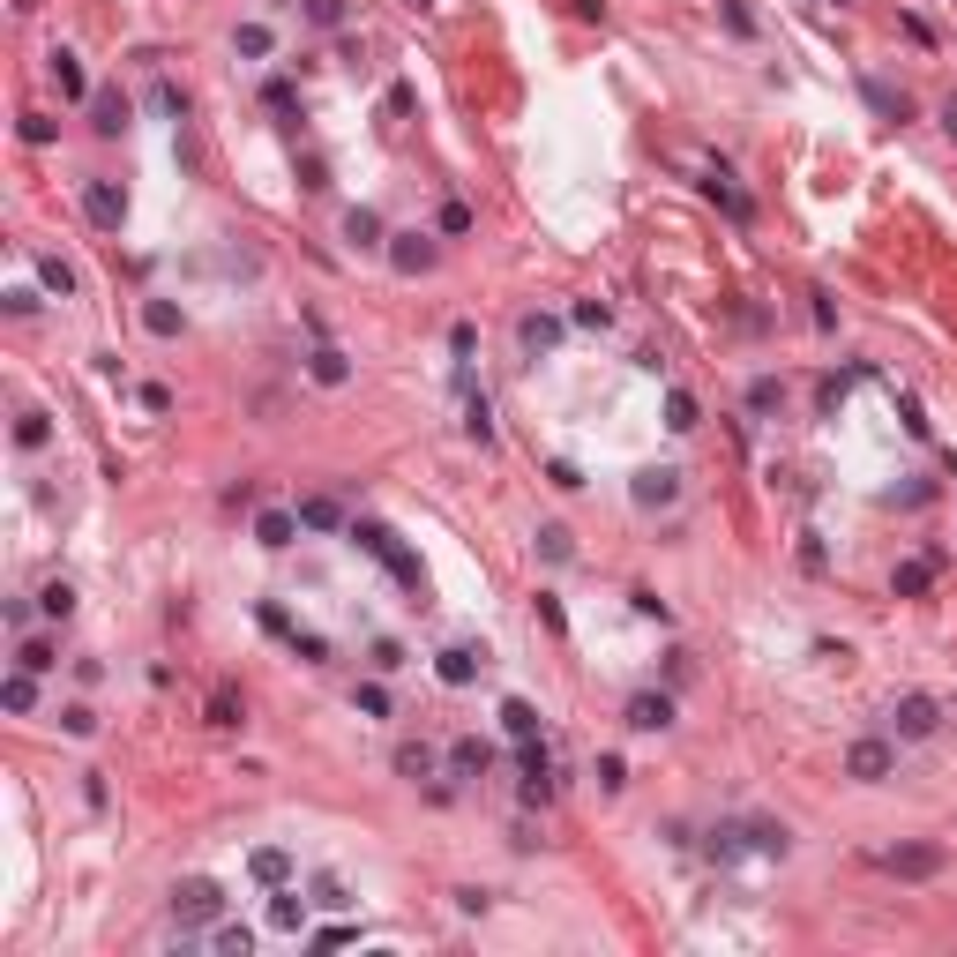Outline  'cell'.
Masks as SVG:
<instances>
[{
	"instance_id": "3957f363",
	"label": "cell",
	"mask_w": 957,
	"mask_h": 957,
	"mask_svg": "<svg viewBox=\"0 0 957 957\" xmlns=\"http://www.w3.org/2000/svg\"><path fill=\"white\" fill-rule=\"evenodd\" d=\"M898 718H905V733H928V726H935V703H928V696H905Z\"/></svg>"
},
{
	"instance_id": "7a4b0ae2",
	"label": "cell",
	"mask_w": 957,
	"mask_h": 957,
	"mask_svg": "<svg viewBox=\"0 0 957 957\" xmlns=\"http://www.w3.org/2000/svg\"><path fill=\"white\" fill-rule=\"evenodd\" d=\"M883 771H890V748L860 741V748H853V778H883Z\"/></svg>"
},
{
	"instance_id": "277c9868",
	"label": "cell",
	"mask_w": 957,
	"mask_h": 957,
	"mask_svg": "<svg viewBox=\"0 0 957 957\" xmlns=\"http://www.w3.org/2000/svg\"><path fill=\"white\" fill-rule=\"evenodd\" d=\"M53 666V643H23V673H45Z\"/></svg>"
},
{
	"instance_id": "6da1fadb",
	"label": "cell",
	"mask_w": 957,
	"mask_h": 957,
	"mask_svg": "<svg viewBox=\"0 0 957 957\" xmlns=\"http://www.w3.org/2000/svg\"><path fill=\"white\" fill-rule=\"evenodd\" d=\"M217 905H225V898H217L210 883H187V890H172V913H187V920H210Z\"/></svg>"
}]
</instances>
